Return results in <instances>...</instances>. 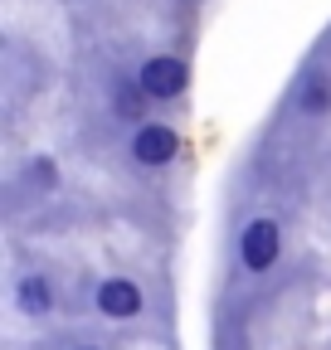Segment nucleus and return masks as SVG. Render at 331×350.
Segmentation results:
<instances>
[{
	"label": "nucleus",
	"instance_id": "1",
	"mask_svg": "<svg viewBox=\"0 0 331 350\" xmlns=\"http://www.w3.org/2000/svg\"><path fill=\"white\" fill-rule=\"evenodd\" d=\"M137 88H142L146 98H176L181 88H185V64L181 59H146Z\"/></svg>",
	"mask_w": 331,
	"mask_h": 350
},
{
	"label": "nucleus",
	"instance_id": "2",
	"mask_svg": "<svg viewBox=\"0 0 331 350\" xmlns=\"http://www.w3.org/2000/svg\"><path fill=\"white\" fill-rule=\"evenodd\" d=\"M176 151H181V137H176L171 126H142L137 137H132V156L142 165H171Z\"/></svg>",
	"mask_w": 331,
	"mask_h": 350
},
{
	"label": "nucleus",
	"instance_id": "3",
	"mask_svg": "<svg viewBox=\"0 0 331 350\" xmlns=\"http://www.w3.org/2000/svg\"><path fill=\"white\" fill-rule=\"evenodd\" d=\"M239 253L248 268H273V258H278V224L273 219H254V224L243 229L239 239Z\"/></svg>",
	"mask_w": 331,
	"mask_h": 350
},
{
	"label": "nucleus",
	"instance_id": "4",
	"mask_svg": "<svg viewBox=\"0 0 331 350\" xmlns=\"http://www.w3.org/2000/svg\"><path fill=\"white\" fill-rule=\"evenodd\" d=\"M98 312H107V317H137L142 312V292L127 278H112V282L98 287Z\"/></svg>",
	"mask_w": 331,
	"mask_h": 350
},
{
	"label": "nucleus",
	"instance_id": "5",
	"mask_svg": "<svg viewBox=\"0 0 331 350\" xmlns=\"http://www.w3.org/2000/svg\"><path fill=\"white\" fill-rule=\"evenodd\" d=\"M302 107H307V112H326V107H331V78H326V73H312V78L302 83Z\"/></svg>",
	"mask_w": 331,
	"mask_h": 350
},
{
	"label": "nucleus",
	"instance_id": "6",
	"mask_svg": "<svg viewBox=\"0 0 331 350\" xmlns=\"http://www.w3.org/2000/svg\"><path fill=\"white\" fill-rule=\"evenodd\" d=\"M20 306H25L29 317H39V312H49V287L39 282V278H25V282H20Z\"/></svg>",
	"mask_w": 331,
	"mask_h": 350
}]
</instances>
